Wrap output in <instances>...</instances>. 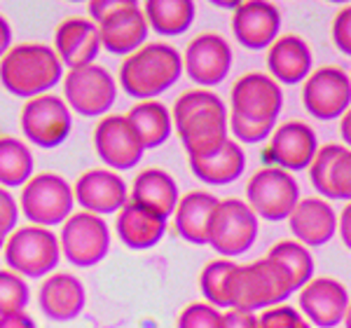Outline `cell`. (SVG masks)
Masks as SVG:
<instances>
[{
    "label": "cell",
    "mask_w": 351,
    "mask_h": 328,
    "mask_svg": "<svg viewBox=\"0 0 351 328\" xmlns=\"http://www.w3.org/2000/svg\"><path fill=\"white\" fill-rule=\"evenodd\" d=\"M10 47H12V26H10L8 16L0 14V59H3Z\"/></svg>",
    "instance_id": "cell-43"
},
{
    "label": "cell",
    "mask_w": 351,
    "mask_h": 328,
    "mask_svg": "<svg viewBox=\"0 0 351 328\" xmlns=\"http://www.w3.org/2000/svg\"><path fill=\"white\" fill-rule=\"evenodd\" d=\"M190 169L206 185H230L246 169V152L237 141H228L218 152L202 160H188Z\"/></svg>",
    "instance_id": "cell-30"
},
{
    "label": "cell",
    "mask_w": 351,
    "mask_h": 328,
    "mask_svg": "<svg viewBox=\"0 0 351 328\" xmlns=\"http://www.w3.org/2000/svg\"><path fill=\"white\" fill-rule=\"evenodd\" d=\"M141 10L150 31L164 38L183 36L192 26L197 12L192 0H148Z\"/></svg>",
    "instance_id": "cell-31"
},
{
    "label": "cell",
    "mask_w": 351,
    "mask_h": 328,
    "mask_svg": "<svg viewBox=\"0 0 351 328\" xmlns=\"http://www.w3.org/2000/svg\"><path fill=\"white\" fill-rule=\"evenodd\" d=\"M73 185L54 172L33 174L21 185L19 209L31 225L54 228L73 213Z\"/></svg>",
    "instance_id": "cell-7"
},
{
    "label": "cell",
    "mask_w": 351,
    "mask_h": 328,
    "mask_svg": "<svg viewBox=\"0 0 351 328\" xmlns=\"http://www.w3.org/2000/svg\"><path fill=\"white\" fill-rule=\"evenodd\" d=\"M87 10L92 16L89 21L99 31L101 47L110 54L129 56L148 40L150 28L136 0H94Z\"/></svg>",
    "instance_id": "cell-5"
},
{
    "label": "cell",
    "mask_w": 351,
    "mask_h": 328,
    "mask_svg": "<svg viewBox=\"0 0 351 328\" xmlns=\"http://www.w3.org/2000/svg\"><path fill=\"white\" fill-rule=\"evenodd\" d=\"M36 174L31 145L16 137H0V188H21Z\"/></svg>",
    "instance_id": "cell-32"
},
{
    "label": "cell",
    "mask_w": 351,
    "mask_h": 328,
    "mask_svg": "<svg viewBox=\"0 0 351 328\" xmlns=\"http://www.w3.org/2000/svg\"><path fill=\"white\" fill-rule=\"evenodd\" d=\"M293 293L295 291L286 270L265 256L234 268L230 281V309L256 314L274 305H284Z\"/></svg>",
    "instance_id": "cell-4"
},
{
    "label": "cell",
    "mask_w": 351,
    "mask_h": 328,
    "mask_svg": "<svg viewBox=\"0 0 351 328\" xmlns=\"http://www.w3.org/2000/svg\"><path fill=\"white\" fill-rule=\"evenodd\" d=\"M59 246L71 265L94 268L110 253V228L101 216L75 211L61 223Z\"/></svg>",
    "instance_id": "cell-9"
},
{
    "label": "cell",
    "mask_w": 351,
    "mask_h": 328,
    "mask_svg": "<svg viewBox=\"0 0 351 328\" xmlns=\"http://www.w3.org/2000/svg\"><path fill=\"white\" fill-rule=\"evenodd\" d=\"M349 213H351V207L347 204L342 209V216H337V233L342 235L344 246H349Z\"/></svg>",
    "instance_id": "cell-44"
},
{
    "label": "cell",
    "mask_w": 351,
    "mask_h": 328,
    "mask_svg": "<svg viewBox=\"0 0 351 328\" xmlns=\"http://www.w3.org/2000/svg\"><path fill=\"white\" fill-rule=\"evenodd\" d=\"M54 54L59 56L61 66H68L71 71L92 66L94 59L101 52L99 31L94 21L84 16H71L64 19L54 31Z\"/></svg>",
    "instance_id": "cell-23"
},
{
    "label": "cell",
    "mask_w": 351,
    "mask_h": 328,
    "mask_svg": "<svg viewBox=\"0 0 351 328\" xmlns=\"http://www.w3.org/2000/svg\"><path fill=\"white\" fill-rule=\"evenodd\" d=\"M94 150L110 172H129L143 160V143L127 115H104L94 129Z\"/></svg>",
    "instance_id": "cell-15"
},
{
    "label": "cell",
    "mask_w": 351,
    "mask_h": 328,
    "mask_svg": "<svg viewBox=\"0 0 351 328\" xmlns=\"http://www.w3.org/2000/svg\"><path fill=\"white\" fill-rule=\"evenodd\" d=\"M298 312L307 319L309 326L335 328L347 319L349 312V291L342 281L332 277H311L300 288Z\"/></svg>",
    "instance_id": "cell-16"
},
{
    "label": "cell",
    "mask_w": 351,
    "mask_h": 328,
    "mask_svg": "<svg viewBox=\"0 0 351 328\" xmlns=\"http://www.w3.org/2000/svg\"><path fill=\"white\" fill-rule=\"evenodd\" d=\"M0 328H38L31 314L19 312V314H8L0 316Z\"/></svg>",
    "instance_id": "cell-42"
},
{
    "label": "cell",
    "mask_w": 351,
    "mask_h": 328,
    "mask_svg": "<svg viewBox=\"0 0 351 328\" xmlns=\"http://www.w3.org/2000/svg\"><path fill=\"white\" fill-rule=\"evenodd\" d=\"M342 139H344L342 145H347V148H349V139H351V134H349V113H344V115H342Z\"/></svg>",
    "instance_id": "cell-45"
},
{
    "label": "cell",
    "mask_w": 351,
    "mask_h": 328,
    "mask_svg": "<svg viewBox=\"0 0 351 328\" xmlns=\"http://www.w3.org/2000/svg\"><path fill=\"white\" fill-rule=\"evenodd\" d=\"M16 223H19V204H16L12 192L0 188V239L14 233Z\"/></svg>",
    "instance_id": "cell-40"
},
{
    "label": "cell",
    "mask_w": 351,
    "mask_h": 328,
    "mask_svg": "<svg viewBox=\"0 0 351 328\" xmlns=\"http://www.w3.org/2000/svg\"><path fill=\"white\" fill-rule=\"evenodd\" d=\"M127 115L129 124L134 127L136 137L141 139L145 150L160 148L162 143H167L169 137L173 134V120L171 110L162 104V101H138Z\"/></svg>",
    "instance_id": "cell-29"
},
{
    "label": "cell",
    "mask_w": 351,
    "mask_h": 328,
    "mask_svg": "<svg viewBox=\"0 0 351 328\" xmlns=\"http://www.w3.org/2000/svg\"><path fill=\"white\" fill-rule=\"evenodd\" d=\"M281 12L274 3L248 0L239 3L232 12V33L246 49H267L279 38Z\"/></svg>",
    "instance_id": "cell-20"
},
{
    "label": "cell",
    "mask_w": 351,
    "mask_h": 328,
    "mask_svg": "<svg viewBox=\"0 0 351 328\" xmlns=\"http://www.w3.org/2000/svg\"><path fill=\"white\" fill-rule=\"evenodd\" d=\"M183 75V56L173 45L145 43L120 66V87L136 101H152Z\"/></svg>",
    "instance_id": "cell-3"
},
{
    "label": "cell",
    "mask_w": 351,
    "mask_h": 328,
    "mask_svg": "<svg viewBox=\"0 0 351 328\" xmlns=\"http://www.w3.org/2000/svg\"><path fill=\"white\" fill-rule=\"evenodd\" d=\"M300 202V185L293 174L279 167H265L246 183V204L258 218L279 223L291 216Z\"/></svg>",
    "instance_id": "cell-10"
},
{
    "label": "cell",
    "mask_w": 351,
    "mask_h": 328,
    "mask_svg": "<svg viewBox=\"0 0 351 328\" xmlns=\"http://www.w3.org/2000/svg\"><path fill=\"white\" fill-rule=\"evenodd\" d=\"M64 80V66L54 54L52 45L19 43L0 59V84L5 92L19 99H36L49 94Z\"/></svg>",
    "instance_id": "cell-2"
},
{
    "label": "cell",
    "mask_w": 351,
    "mask_h": 328,
    "mask_svg": "<svg viewBox=\"0 0 351 328\" xmlns=\"http://www.w3.org/2000/svg\"><path fill=\"white\" fill-rule=\"evenodd\" d=\"M330 36H332V45H335L344 56H349L351 54V8L349 5H344V8L332 16Z\"/></svg>",
    "instance_id": "cell-39"
},
{
    "label": "cell",
    "mask_w": 351,
    "mask_h": 328,
    "mask_svg": "<svg viewBox=\"0 0 351 328\" xmlns=\"http://www.w3.org/2000/svg\"><path fill=\"white\" fill-rule=\"evenodd\" d=\"M75 204L94 216L117 213L129 202V188L120 174L110 169H89L77 176L73 185Z\"/></svg>",
    "instance_id": "cell-18"
},
{
    "label": "cell",
    "mask_w": 351,
    "mask_h": 328,
    "mask_svg": "<svg viewBox=\"0 0 351 328\" xmlns=\"http://www.w3.org/2000/svg\"><path fill=\"white\" fill-rule=\"evenodd\" d=\"M319 150V139L307 122L288 120L274 127L269 137V157L284 172H304Z\"/></svg>",
    "instance_id": "cell-21"
},
{
    "label": "cell",
    "mask_w": 351,
    "mask_h": 328,
    "mask_svg": "<svg viewBox=\"0 0 351 328\" xmlns=\"http://www.w3.org/2000/svg\"><path fill=\"white\" fill-rule=\"evenodd\" d=\"M218 204V197L206 190L185 192L173 209L176 233L185 242L195 246L208 244V225H211L213 209Z\"/></svg>",
    "instance_id": "cell-27"
},
{
    "label": "cell",
    "mask_w": 351,
    "mask_h": 328,
    "mask_svg": "<svg viewBox=\"0 0 351 328\" xmlns=\"http://www.w3.org/2000/svg\"><path fill=\"white\" fill-rule=\"evenodd\" d=\"M288 228L302 246L319 248L337 235V213L321 197H304L288 216Z\"/></svg>",
    "instance_id": "cell-24"
},
{
    "label": "cell",
    "mask_w": 351,
    "mask_h": 328,
    "mask_svg": "<svg viewBox=\"0 0 351 328\" xmlns=\"http://www.w3.org/2000/svg\"><path fill=\"white\" fill-rule=\"evenodd\" d=\"M237 263L228 258H216L204 265L199 272V291L206 303L216 309H230V281Z\"/></svg>",
    "instance_id": "cell-34"
},
{
    "label": "cell",
    "mask_w": 351,
    "mask_h": 328,
    "mask_svg": "<svg viewBox=\"0 0 351 328\" xmlns=\"http://www.w3.org/2000/svg\"><path fill=\"white\" fill-rule=\"evenodd\" d=\"M258 328H311V326L295 307H291V305H274V307L260 312Z\"/></svg>",
    "instance_id": "cell-36"
},
{
    "label": "cell",
    "mask_w": 351,
    "mask_h": 328,
    "mask_svg": "<svg viewBox=\"0 0 351 328\" xmlns=\"http://www.w3.org/2000/svg\"><path fill=\"white\" fill-rule=\"evenodd\" d=\"M115 230L127 248H132V251H148V248L157 246L162 242L164 233H167V220L127 202L117 211Z\"/></svg>",
    "instance_id": "cell-28"
},
{
    "label": "cell",
    "mask_w": 351,
    "mask_h": 328,
    "mask_svg": "<svg viewBox=\"0 0 351 328\" xmlns=\"http://www.w3.org/2000/svg\"><path fill=\"white\" fill-rule=\"evenodd\" d=\"M311 49L300 36H279L267 47V69L269 78L276 84H298L304 82L311 73Z\"/></svg>",
    "instance_id": "cell-25"
},
{
    "label": "cell",
    "mask_w": 351,
    "mask_h": 328,
    "mask_svg": "<svg viewBox=\"0 0 351 328\" xmlns=\"http://www.w3.org/2000/svg\"><path fill=\"white\" fill-rule=\"evenodd\" d=\"M178 328H220V309L208 303H192L178 314Z\"/></svg>",
    "instance_id": "cell-38"
},
{
    "label": "cell",
    "mask_w": 351,
    "mask_h": 328,
    "mask_svg": "<svg viewBox=\"0 0 351 328\" xmlns=\"http://www.w3.org/2000/svg\"><path fill=\"white\" fill-rule=\"evenodd\" d=\"M31 291L24 277L14 274L12 270H0V316L26 312Z\"/></svg>",
    "instance_id": "cell-35"
},
{
    "label": "cell",
    "mask_w": 351,
    "mask_h": 328,
    "mask_svg": "<svg viewBox=\"0 0 351 328\" xmlns=\"http://www.w3.org/2000/svg\"><path fill=\"white\" fill-rule=\"evenodd\" d=\"M68 110L82 117H104L117 101V82L108 69L99 64L68 71L64 96Z\"/></svg>",
    "instance_id": "cell-11"
},
{
    "label": "cell",
    "mask_w": 351,
    "mask_h": 328,
    "mask_svg": "<svg viewBox=\"0 0 351 328\" xmlns=\"http://www.w3.org/2000/svg\"><path fill=\"white\" fill-rule=\"evenodd\" d=\"M232 47L218 33H199L188 43L183 71L199 89L216 87L232 71Z\"/></svg>",
    "instance_id": "cell-17"
},
{
    "label": "cell",
    "mask_w": 351,
    "mask_h": 328,
    "mask_svg": "<svg viewBox=\"0 0 351 328\" xmlns=\"http://www.w3.org/2000/svg\"><path fill=\"white\" fill-rule=\"evenodd\" d=\"M220 328H258V314L241 312V309H225V312H220Z\"/></svg>",
    "instance_id": "cell-41"
},
{
    "label": "cell",
    "mask_w": 351,
    "mask_h": 328,
    "mask_svg": "<svg viewBox=\"0 0 351 328\" xmlns=\"http://www.w3.org/2000/svg\"><path fill=\"white\" fill-rule=\"evenodd\" d=\"M3 244H5V239H0V251H3Z\"/></svg>",
    "instance_id": "cell-46"
},
{
    "label": "cell",
    "mask_w": 351,
    "mask_h": 328,
    "mask_svg": "<svg viewBox=\"0 0 351 328\" xmlns=\"http://www.w3.org/2000/svg\"><path fill=\"white\" fill-rule=\"evenodd\" d=\"M309 180L321 200H351V150L342 143L319 145L309 164Z\"/></svg>",
    "instance_id": "cell-19"
},
{
    "label": "cell",
    "mask_w": 351,
    "mask_h": 328,
    "mask_svg": "<svg viewBox=\"0 0 351 328\" xmlns=\"http://www.w3.org/2000/svg\"><path fill=\"white\" fill-rule=\"evenodd\" d=\"M3 256L8 268L24 279L26 277L28 279L49 277L61 260L59 237L49 228L24 225L5 237Z\"/></svg>",
    "instance_id": "cell-6"
},
{
    "label": "cell",
    "mask_w": 351,
    "mask_h": 328,
    "mask_svg": "<svg viewBox=\"0 0 351 328\" xmlns=\"http://www.w3.org/2000/svg\"><path fill=\"white\" fill-rule=\"evenodd\" d=\"M276 124L271 122H251V120H241L237 115L228 113V129H232V134L237 137V143H263L271 137Z\"/></svg>",
    "instance_id": "cell-37"
},
{
    "label": "cell",
    "mask_w": 351,
    "mask_h": 328,
    "mask_svg": "<svg viewBox=\"0 0 351 328\" xmlns=\"http://www.w3.org/2000/svg\"><path fill=\"white\" fill-rule=\"evenodd\" d=\"M87 303L84 284L71 272H52L38 288V307L49 321L66 324L82 314Z\"/></svg>",
    "instance_id": "cell-22"
},
{
    "label": "cell",
    "mask_w": 351,
    "mask_h": 328,
    "mask_svg": "<svg viewBox=\"0 0 351 328\" xmlns=\"http://www.w3.org/2000/svg\"><path fill=\"white\" fill-rule=\"evenodd\" d=\"M267 258L279 263L291 277L293 291H300L314 277V258L307 246H302L295 239H281L267 251Z\"/></svg>",
    "instance_id": "cell-33"
},
{
    "label": "cell",
    "mask_w": 351,
    "mask_h": 328,
    "mask_svg": "<svg viewBox=\"0 0 351 328\" xmlns=\"http://www.w3.org/2000/svg\"><path fill=\"white\" fill-rule=\"evenodd\" d=\"M178 183H176V178L169 172L152 167L136 174L132 183V200H129L132 204L167 220L169 216H173V209L178 204Z\"/></svg>",
    "instance_id": "cell-26"
},
{
    "label": "cell",
    "mask_w": 351,
    "mask_h": 328,
    "mask_svg": "<svg viewBox=\"0 0 351 328\" xmlns=\"http://www.w3.org/2000/svg\"><path fill=\"white\" fill-rule=\"evenodd\" d=\"M171 120L188 160L213 155L230 141L228 106L211 89H188L180 94L173 104Z\"/></svg>",
    "instance_id": "cell-1"
},
{
    "label": "cell",
    "mask_w": 351,
    "mask_h": 328,
    "mask_svg": "<svg viewBox=\"0 0 351 328\" xmlns=\"http://www.w3.org/2000/svg\"><path fill=\"white\" fill-rule=\"evenodd\" d=\"M21 134L36 148H56L68 139L73 129V113L56 94H43L28 99L19 115Z\"/></svg>",
    "instance_id": "cell-12"
},
{
    "label": "cell",
    "mask_w": 351,
    "mask_h": 328,
    "mask_svg": "<svg viewBox=\"0 0 351 328\" xmlns=\"http://www.w3.org/2000/svg\"><path fill=\"white\" fill-rule=\"evenodd\" d=\"M260 233V218L251 211L246 202L228 197L218 200L213 209L211 225H208V244L218 256L234 258L246 253L256 244Z\"/></svg>",
    "instance_id": "cell-8"
},
{
    "label": "cell",
    "mask_w": 351,
    "mask_h": 328,
    "mask_svg": "<svg viewBox=\"0 0 351 328\" xmlns=\"http://www.w3.org/2000/svg\"><path fill=\"white\" fill-rule=\"evenodd\" d=\"M302 104L316 120H337L349 110L351 80L339 66H321L309 73L302 87Z\"/></svg>",
    "instance_id": "cell-14"
},
{
    "label": "cell",
    "mask_w": 351,
    "mask_h": 328,
    "mask_svg": "<svg viewBox=\"0 0 351 328\" xmlns=\"http://www.w3.org/2000/svg\"><path fill=\"white\" fill-rule=\"evenodd\" d=\"M230 106V115L241 120L276 124V117L284 108V92L281 84H276L265 73H246L232 84Z\"/></svg>",
    "instance_id": "cell-13"
}]
</instances>
